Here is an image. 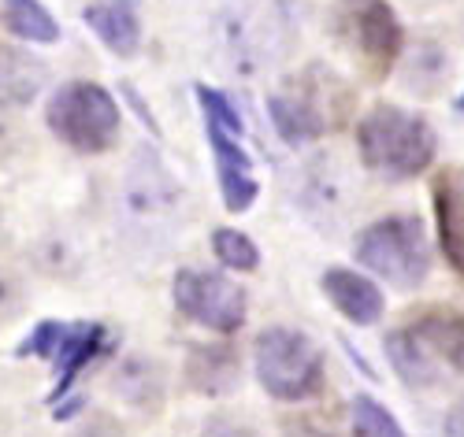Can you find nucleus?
I'll return each instance as SVG.
<instances>
[{
    "instance_id": "23",
    "label": "nucleus",
    "mask_w": 464,
    "mask_h": 437,
    "mask_svg": "<svg viewBox=\"0 0 464 437\" xmlns=\"http://www.w3.org/2000/svg\"><path fill=\"white\" fill-rule=\"evenodd\" d=\"M446 437H464V404L450 412V419H446Z\"/></svg>"
},
{
    "instance_id": "2",
    "label": "nucleus",
    "mask_w": 464,
    "mask_h": 437,
    "mask_svg": "<svg viewBox=\"0 0 464 437\" xmlns=\"http://www.w3.org/2000/svg\"><path fill=\"white\" fill-rule=\"evenodd\" d=\"M357 260L398 290H416L431 271V245L420 219L391 215L372 223L353 245Z\"/></svg>"
},
{
    "instance_id": "20",
    "label": "nucleus",
    "mask_w": 464,
    "mask_h": 437,
    "mask_svg": "<svg viewBox=\"0 0 464 437\" xmlns=\"http://www.w3.org/2000/svg\"><path fill=\"white\" fill-rule=\"evenodd\" d=\"M212 249L227 267H235V271H253L260 263V252H256V245L249 242V237L238 233V230H227V226L212 233Z\"/></svg>"
},
{
    "instance_id": "16",
    "label": "nucleus",
    "mask_w": 464,
    "mask_h": 437,
    "mask_svg": "<svg viewBox=\"0 0 464 437\" xmlns=\"http://www.w3.org/2000/svg\"><path fill=\"white\" fill-rule=\"evenodd\" d=\"M386 356H391L394 371H398L409 385H435L439 364L431 360L428 352H423V345H420L409 330H398V334L386 337Z\"/></svg>"
},
{
    "instance_id": "15",
    "label": "nucleus",
    "mask_w": 464,
    "mask_h": 437,
    "mask_svg": "<svg viewBox=\"0 0 464 437\" xmlns=\"http://www.w3.org/2000/svg\"><path fill=\"white\" fill-rule=\"evenodd\" d=\"M45 82V67L30 56H8L0 63V108H23Z\"/></svg>"
},
{
    "instance_id": "6",
    "label": "nucleus",
    "mask_w": 464,
    "mask_h": 437,
    "mask_svg": "<svg viewBox=\"0 0 464 437\" xmlns=\"http://www.w3.org/2000/svg\"><path fill=\"white\" fill-rule=\"evenodd\" d=\"M205 104V123H208V141L216 152V171H219V185H223V201L230 212H246L256 196V182H253V164L246 148L238 145L242 138V119L235 115V108L227 104V97L201 90L198 93Z\"/></svg>"
},
{
    "instance_id": "12",
    "label": "nucleus",
    "mask_w": 464,
    "mask_h": 437,
    "mask_svg": "<svg viewBox=\"0 0 464 437\" xmlns=\"http://www.w3.org/2000/svg\"><path fill=\"white\" fill-rule=\"evenodd\" d=\"M435 215H439V237L442 252L457 278L464 282V182L439 178L435 182Z\"/></svg>"
},
{
    "instance_id": "3",
    "label": "nucleus",
    "mask_w": 464,
    "mask_h": 437,
    "mask_svg": "<svg viewBox=\"0 0 464 437\" xmlns=\"http://www.w3.org/2000/svg\"><path fill=\"white\" fill-rule=\"evenodd\" d=\"M256 378L279 401H308L324 389V352L313 337L272 327L256 337Z\"/></svg>"
},
{
    "instance_id": "8",
    "label": "nucleus",
    "mask_w": 464,
    "mask_h": 437,
    "mask_svg": "<svg viewBox=\"0 0 464 437\" xmlns=\"http://www.w3.org/2000/svg\"><path fill=\"white\" fill-rule=\"evenodd\" d=\"M324 293L345 315V319L357 323V327H372L382 315V308H386L379 286L372 282V278L350 271V267H331L324 274Z\"/></svg>"
},
{
    "instance_id": "22",
    "label": "nucleus",
    "mask_w": 464,
    "mask_h": 437,
    "mask_svg": "<svg viewBox=\"0 0 464 437\" xmlns=\"http://www.w3.org/2000/svg\"><path fill=\"white\" fill-rule=\"evenodd\" d=\"M74 437H127V433H123V426L115 423L111 415H93V419H86L79 426V433H74Z\"/></svg>"
},
{
    "instance_id": "11",
    "label": "nucleus",
    "mask_w": 464,
    "mask_h": 437,
    "mask_svg": "<svg viewBox=\"0 0 464 437\" xmlns=\"http://www.w3.org/2000/svg\"><path fill=\"white\" fill-rule=\"evenodd\" d=\"M86 23L115 56H134L141 45V19L134 0H93Z\"/></svg>"
},
{
    "instance_id": "24",
    "label": "nucleus",
    "mask_w": 464,
    "mask_h": 437,
    "mask_svg": "<svg viewBox=\"0 0 464 437\" xmlns=\"http://www.w3.org/2000/svg\"><path fill=\"white\" fill-rule=\"evenodd\" d=\"M15 300H19L15 286H12V282H5V278H0V315H5V311H12V308H15Z\"/></svg>"
},
{
    "instance_id": "19",
    "label": "nucleus",
    "mask_w": 464,
    "mask_h": 437,
    "mask_svg": "<svg viewBox=\"0 0 464 437\" xmlns=\"http://www.w3.org/2000/svg\"><path fill=\"white\" fill-rule=\"evenodd\" d=\"M353 426L361 437H405V430L398 426V419L386 412L372 396H353Z\"/></svg>"
},
{
    "instance_id": "7",
    "label": "nucleus",
    "mask_w": 464,
    "mask_h": 437,
    "mask_svg": "<svg viewBox=\"0 0 464 437\" xmlns=\"http://www.w3.org/2000/svg\"><path fill=\"white\" fill-rule=\"evenodd\" d=\"M175 304L186 319L230 334L246 323V290L212 271H179Z\"/></svg>"
},
{
    "instance_id": "1",
    "label": "nucleus",
    "mask_w": 464,
    "mask_h": 437,
    "mask_svg": "<svg viewBox=\"0 0 464 437\" xmlns=\"http://www.w3.org/2000/svg\"><path fill=\"white\" fill-rule=\"evenodd\" d=\"M357 148L372 171L391 178H412L431 167L439 138L420 115H409L394 104H375L357 123Z\"/></svg>"
},
{
    "instance_id": "9",
    "label": "nucleus",
    "mask_w": 464,
    "mask_h": 437,
    "mask_svg": "<svg viewBox=\"0 0 464 437\" xmlns=\"http://www.w3.org/2000/svg\"><path fill=\"white\" fill-rule=\"evenodd\" d=\"M186 382L205 396H227L242 382V360L230 345H193L186 356Z\"/></svg>"
},
{
    "instance_id": "17",
    "label": "nucleus",
    "mask_w": 464,
    "mask_h": 437,
    "mask_svg": "<svg viewBox=\"0 0 464 437\" xmlns=\"http://www.w3.org/2000/svg\"><path fill=\"white\" fill-rule=\"evenodd\" d=\"M450 78V60L439 45H416L412 56L405 60V90L420 93V97H435L442 90V82Z\"/></svg>"
},
{
    "instance_id": "21",
    "label": "nucleus",
    "mask_w": 464,
    "mask_h": 437,
    "mask_svg": "<svg viewBox=\"0 0 464 437\" xmlns=\"http://www.w3.org/2000/svg\"><path fill=\"white\" fill-rule=\"evenodd\" d=\"M201 437H256V430L246 419H235V415H212L201 426Z\"/></svg>"
},
{
    "instance_id": "4",
    "label": "nucleus",
    "mask_w": 464,
    "mask_h": 437,
    "mask_svg": "<svg viewBox=\"0 0 464 437\" xmlns=\"http://www.w3.org/2000/svg\"><path fill=\"white\" fill-rule=\"evenodd\" d=\"M49 130L79 152H104L120 134V104L97 82H67L49 100Z\"/></svg>"
},
{
    "instance_id": "25",
    "label": "nucleus",
    "mask_w": 464,
    "mask_h": 437,
    "mask_svg": "<svg viewBox=\"0 0 464 437\" xmlns=\"http://www.w3.org/2000/svg\"><path fill=\"white\" fill-rule=\"evenodd\" d=\"M460 108H464V100H460Z\"/></svg>"
},
{
    "instance_id": "5",
    "label": "nucleus",
    "mask_w": 464,
    "mask_h": 437,
    "mask_svg": "<svg viewBox=\"0 0 464 437\" xmlns=\"http://www.w3.org/2000/svg\"><path fill=\"white\" fill-rule=\"evenodd\" d=\"M334 19H338L334 26L342 33V42L361 56V63L372 78L391 74V67L401 56L405 33L386 0H342Z\"/></svg>"
},
{
    "instance_id": "18",
    "label": "nucleus",
    "mask_w": 464,
    "mask_h": 437,
    "mask_svg": "<svg viewBox=\"0 0 464 437\" xmlns=\"http://www.w3.org/2000/svg\"><path fill=\"white\" fill-rule=\"evenodd\" d=\"M5 23L15 37H23V42H30V45H53L60 37L56 19L37 5V0H8Z\"/></svg>"
},
{
    "instance_id": "14",
    "label": "nucleus",
    "mask_w": 464,
    "mask_h": 437,
    "mask_svg": "<svg viewBox=\"0 0 464 437\" xmlns=\"http://www.w3.org/2000/svg\"><path fill=\"white\" fill-rule=\"evenodd\" d=\"M267 111H272L276 130H279L290 145H297V141H313V138L324 134V115L316 111V104H308V100H301V97H286V93H279V97L267 100Z\"/></svg>"
},
{
    "instance_id": "10",
    "label": "nucleus",
    "mask_w": 464,
    "mask_h": 437,
    "mask_svg": "<svg viewBox=\"0 0 464 437\" xmlns=\"http://www.w3.org/2000/svg\"><path fill=\"white\" fill-rule=\"evenodd\" d=\"M409 334L439 367L446 364L464 375V311H428L409 327Z\"/></svg>"
},
{
    "instance_id": "13",
    "label": "nucleus",
    "mask_w": 464,
    "mask_h": 437,
    "mask_svg": "<svg viewBox=\"0 0 464 437\" xmlns=\"http://www.w3.org/2000/svg\"><path fill=\"white\" fill-rule=\"evenodd\" d=\"M115 393L130 408L157 412L164 401V371L152 360H145V356H130V360H123L120 375H115Z\"/></svg>"
}]
</instances>
